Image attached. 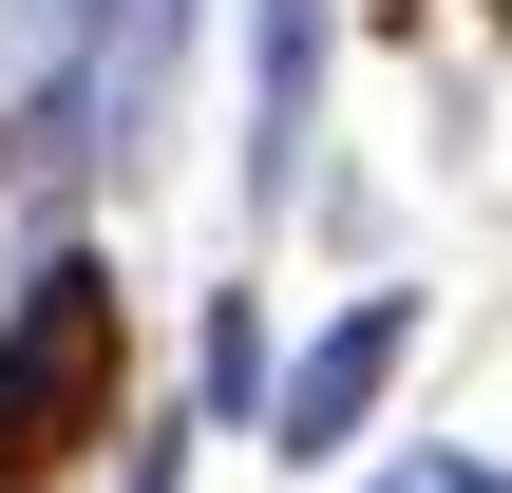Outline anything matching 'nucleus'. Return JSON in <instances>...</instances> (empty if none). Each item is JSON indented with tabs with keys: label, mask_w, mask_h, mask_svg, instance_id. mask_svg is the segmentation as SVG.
Wrapping results in <instances>:
<instances>
[{
	"label": "nucleus",
	"mask_w": 512,
	"mask_h": 493,
	"mask_svg": "<svg viewBox=\"0 0 512 493\" xmlns=\"http://www.w3.org/2000/svg\"><path fill=\"white\" fill-rule=\"evenodd\" d=\"M114 399H133V304H114L95 247H57L19 285V323H0V493H57L114 437Z\"/></svg>",
	"instance_id": "nucleus-1"
},
{
	"label": "nucleus",
	"mask_w": 512,
	"mask_h": 493,
	"mask_svg": "<svg viewBox=\"0 0 512 493\" xmlns=\"http://www.w3.org/2000/svg\"><path fill=\"white\" fill-rule=\"evenodd\" d=\"M399 361H418V304H399V285H361V304H342V323L285 361L266 456H304V475H323V456H361V418H380V380H399Z\"/></svg>",
	"instance_id": "nucleus-2"
},
{
	"label": "nucleus",
	"mask_w": 512,
	"mask_h": 493,
	"mask_svg": "<svg viewBox=\"0 0 512 493\" xmlns=\"http://www.w3.org/2000/svg\"><path fill=\"white\" fill-rule=\"evenodd\" d=\"M266 399H285L266 323H247V304H209V418H247V437H266Z\"/></svg>",
	"instance_id": "nucleus-3"
},
{
	"label": "nucleus",
	"mask_w": 512,
	"mask_h": 493,
	"mask_svg": "<svg viewBox=\"0 0 512 493\" xmlns=\"http://www.w3.org/2000/svg\"><path fill=\"white\" fill-rule=\"evenodd\" d=\"M380 493H512V475H494V456H399Z\"/></svg>",
	"instance_id": "nucleus-4"
},
{
	"label": "nucleus",
	"mask_w": 512,
	"mask_h": 493,
	"mask_svg": "<svg viewBox=\"0 0 512 493\" xmlns=\"http://www.w3.org/2000/svg\"><path fill=\"white\" fill-rule=\"evenodd\" d=\"M475 19H512V0H475Z\"/></svg>",
	"instance_id": "nucleus-5"
}]
</instances>
